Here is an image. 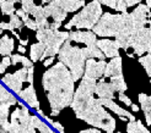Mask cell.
Instances as JSON below:
<instances>
[{"mask_svg": "<svg viewBox=\"0 0 151 133\" xmlns=\"http://www.w3.org/2000/svg\"><path fill=\"white\" fill-rule=\"evenodd\" d=\"M24 25V22L21 21V18L17 16V15H12L9 22H0V28L3 29H10V31H14L15 28H21Z\"/></svg>", "mask_w": 151, "mask_h": 133, "instance_id": "cell-18", "label": "cell"}, {"mask_svg": "<svg viewBox=\"0 0 151 133\" xmlns=\"http://www.w3.org/2000/svg\"><path fill=\"white\" fill-rule=\"evenodd\" d=\"M134 54L141 56L144 53L151 54V27H144L133 35L130 42Z\"/></svg>", "mask_w": 151, "mask_h": 133, "instance_id": "cell-7", "label": "cell"}, {"mask_svg": "<svg viewBox=\"0 0 151 133\" xmlns=\"http://www.w3.org/2000/svg\"><path fill=\"white\" fill-rule=\"evenodd\" d=\"M20 45H22V47L27 45V40H26V39H25V40H21V39H20Z\"/></svg>", "mask_w": 151, "mask_h": 133, "instance_id": "cell-39", "label": "cell"}, {"mask_svg": "<svg viewBox=\"0 0 151 133\" xmlns=\"http://www.w3.org/2000/svg\"><path fill=\"white\" fill-rule=\"evenodd\" d=\"M27 73H28V69H26V67H24V69H20V70H17L16 72L14 73L15 76H16L21 82H24V81H27Z\"/></svg>", "mask_w": 151, "mask_h": 133, "instance_id": "cell-25", "label": "cell"}, {"mask_svg": "<svg viewBox=\"0 0 151 133\" xmlns=\"http://www.w3.org/2000/svg\"><path fill=\"white\" fill-rule=\"evenodd\" d=\"M3 82L10 88L11 91H14L15 93H20L21 92V88H22V82L15 76V75H6L4 78H3Z\"/></svg>", "mask_w": 151, "mask_h": 133, "instance_id": "cell-16", "label": "cell"}, {"mask_svg": "<svg viewBox=\"0 0 151 133\" xmlns=\"http://www.w3.org/2000/svg\"><path fill=\"white\" fill-rule=\"evenodd\" d=\"M44 51H46V47H44L42 43L38 42L36 44H32L31 45V51H29V54H31V61L32 62H36L38 60L41 61Z\"/></svg>", "mask_w": 151, "mask_h": 133, "instance_id": "cell-19", "label": "cell"}, {"mask_svg": "<svg viewBox=\"0 0 151 133\" xmlns=\"http://www.w3.org/2000/svg\"><path fill=\"white\" fill-rule=\"evenodd\" d=\"M113 87L114 92H119V93H124L127 91V84L124 82V78L123 76L120 77H114V78H111V82H109Z\"/></svg>", "mask_w": 151, "mask_h": 133, "instance_id": "cell-21", "label": "cell"}, {"mask_svg": "<svg viewBox=\"0 0 151 133\" xmlns=\"http://www.w3.org/2000/svg\"><path fill=\"white\" fill-rule=\"evenodd\" d=\"M139 62L144 66V69L147 73V76L151 77V54H147L145 56H140Z\"/></svg>", "mask_w": 151, "mask_h": 133, "instance_id": "cell-24", "label": "cell"}, {"mask_svg": "<svg viewBox=\"0 0 151 133\" xmlns=\"http://www.w3.org/2000/svg\"><path fill=\"white\" fill-rule=\"evenodd\" d=\"M96 45L99 48L106 57H117L119 56V47L116 43V40H109V39H100L96 42Z\"/></svg>", "mask_w": 151, "mask_h": 133, "instance_id": "cell-10", "label": "cell"}, {"mask_svg": "<svg viewBox=\"0 0 151 133\" xmlns=\"http://www.w3.org/2000/svg\"><path fill=\"white\" fill-rule=\"evenodd\" d=\"M132 109H133V111H138V110H139L138 105H135V104H132Z\"/></svg>", "mask_w": 151, "mask_h": 133, "instance_id": "cell-40", "label": "cell"}, {"mask_svg": "<svg viewBox=\"0 0 151 133\" xmlns=\"http://www.w3.org/2000/svg\"><path fill=\"white\" fill-rule=\"evenodd\" d=\"M11 62H12V65L22 64V65H24L26 69H29V67H32V66H33V62H32V61H29L27 57L22 56V55H20V54L12 55V56H11Z\"/></svg>", "mask_w": 151, "mask_h": 133, "instance_id": "cell-22", "label": "cell"}, {"mask_svg": "<svg viewBox=\"0 0 151 133\" xmlns=\"http://www.w3.org/2000/svg\"><path fill=\"white\" fill-rule=\"evenodd\" d=\"M12 50H14V39L10 38L9 35H4L0 39V54L4 57L10 56Z\"/></svg>", "mask_w": 151, "mask_h": 133, "instance_id": "cell-17", "label": "cell"}, {"mask_svg": "<svg viewBox=\"0 0 151 133\" xmlns=\"http://www.w3.org/2000/svg\"><path fill=\"white\" fill-rule=\"evenodd\" d=\"M102 6L99 1H93L88 3L87 5L84 6V9H82L78 15H75V16L70 20L69 23L65 25V28L66 29H70L73 27H76L78 29L79 28H87V29H92L96 23L99 22V20L101 18L102 16Z\"/></svg>", "mask_w": 151, "mask_h": 133, "instance_id": "cell-6", "label": "cell"}, {"mask_svg": "<svg viewBox=\"0 0 151 133\" xmlns=\"http://www.w3.org/2000/svg\"><path fill=\"white\" fill-rule=\"evenodd\" d=\"M95 94L99 95L100 99H113L114 98V89L109 82H107V78L103 77L99 81L95 88Z\"/></svg>", "mask_w": 151, "mask_h": 133, "instance_id": "cell-11", "label": "cell"}, {"mask_svg": "<svg viewBox=\"0 0 151 133\" xmlns=\"http://www.w3.org/2000/svg\"><path fill=\"white\" fill-rule=\"evenodd\" d=\"M36 111H37V114H38L40 116H42V117H44V114H43V111H42V110L38 108V109H36Z\"/></svg>", "mask_w": 151, "mask_h": 133, "instance_id": "cell-37", "label": "cell"}, {"mask_svg": "<svg viewBox=\"0 0 151 133\" xmlns=\"http://www.w3.org/2000/svg\"><path fill=\"white\" fill-rule=\"evenodd\" d=\"M27 28H29V29H32V31H37V26H36V22L33 21V20H31V18H28L25 23H24Z\"/></svg>", "mask_w": 151, "mask_h": 133, "instance_id": "cell-30", "label": "cell"}, {"mask_svg": "<svg viewBox=\"0 0 151 133\" xmlns=\"http://www.w3.org/2000/svg\"><path fill=\"white\" fill-rule=\"evenodd\" d=\"M96 1H99L100 4H103V5H107L111 9H114V10L117 7V0H96Z\"/></svg>", "mask_w": 151, "mask_h": 133, "instance_id": "cell-26", "label": "cell"}, {"mask_svg": "<svg viewBox=\"0 0 151 133\" xmlns=\"http://www.w3.org/2000/svg\"><path fill=\"white\" fill-rule=\"evenodd\" d=\"M10 1H11V3H14V4H15V3H19V1H20V0H10Z\"/></svg>", "mask_w": 151, "mask_h": 133, "instance_id": "cell-43", "label": "cell"}, {"mask_svg": "<svg viewBox=\"0 0 151 133\" xmlns=\"http://www.w3.org/2000/svg\"><path fill=\"white\" fill-rule=\"evenodd\" d=\"M103 76L106 78H114V77L123 76V72H122V57L120 56L113 57L112 60L106 65Z\"/></svg>", "mask_w": 151, "mask_h": 133, "instance_id": "cell-12", "label": "cell"}, {"mask_svg": "<svg viewBox=\"0 0 151 133\" xmlns=\"http://www.w3.org/2000/svg\"><path fill=\"white\" fill-rule=\"evenodd\" d=\"M124 3H125L127 7H130V6H134V5L141 3V0H124Z\"/></svg>", "mask_w": 151, "mask_h": 133, "instance_id": "cell-32", "label": "cell"}, {"mask_svg": "<svg viewBox=\"0 0 151 133\" xmlns=\"http://www.w3.org/2000/svg\"><path fill=\"white\" fill-rule=\"evenodd\" d=\"M0 9H1V12L4 15H11V16L16 11L14 3H11L10 0H0Z\"/></svg>", "mask_w": 151, "mask_h": 133, "instance_id": "cell-23", "label": "cell"}, {"mask_svg": "<svg viewBox=\"0 0 151 133\" xmlns=\"http://www.w3.org/2000/svg\"><path fill=\"white\" fill-rule=\"evenodd\" d=\"M117 11H120L122 13H127V6L124 0H117V7H116Z\"/></svg>", "mask_w": 151, "mask_h": 133, "instance_id": "cell-27", "label": "cell"}, {"mask_svg": "<svg viewBox=\"0 0 151 133\" xmlns=\"http://www.w3.org/2000/svg\"><path fill=\"white\" fill-rule=\"evenodd\" d=\"M1 64L5 66V67H7V66H10V64H11V59H10V56H5V57L3 59Z\"/></svg>", "mask_w": 151, "mask_h": 133, "instance_id": "cell-34", "label": "cell"}, {"mask_svg": "<svg viewBox=\"0 0 151 133\" xmlns=\"http://www.w3.org/2000/svg\"><path fill=\"white\" fill-rule=\"evenodd\" d=\"M69 40L73 42H78V43H84L86 48H96V34L93 32H80V31H75L69 33Z\"/></svg>", "mask_w": 151, "mask_h": 133, "instance_id": "cell-9", "label": "cell"}, {"mask_svg": "<svg viewBox=\"0 0 151 133\" xmlns=\"http://www.w3.org/2000/svg\"><path fill=\"white\" fill-rule=\"evenodd\" d=\"M146 3H147V7H149V9H151V0H146Z\"/></svg>", "mask_w": 151, "mask_h": 133, "instance_id": "cell-41", "label": "cell"}, {"mask_svg": "<svg viewBox=\"0 0 151 133\" xmlns=\"http://www.w3.org/2000/svg\"><path fill=\"white\" fill-rule=\"evenodd\" d=\"M150 83H151V82H150Z\"/></svg>", "mask_w": 151, "mask_h": 133, "instance_id": "cell-44", "label": "cell"}, {"mask_svg": "<svg viewBox=\"0 0 151 133\" xmlns=\"http://www.w3.org/2000/svg\"><path fill=\"white\" fill-rule=\"evenodd\" d=\"M96 84V79L82 76L81 83L74 93L70 106L80 120H84L88 125L101 128L107 133H113L116 129V120L106 111L99 100L93 98Z\"/></svg>", "mask_w": 151, "mask_h": 133, "instance_id": "cell-1", "label": "cell"}, {"mask_svg": "<svg viewBox=\"0 0 151 133\" xmlns=\"http://www.w3.org/2000/svg\"><path fill=\"white\" fill-rule=\"evenodd\" d=\"M16 15H17V16L21 18V21L24 22V23H25V22H26V21L29 18V17H28V15H27V13H26L24 10H22V9H19V10H16Z\"/></svg>", "mask_w": 151, "mask_h": 133, "instance_id": "cell-28", "label": "cell"}, {"mask_svg": "<svg viewBox=\"0 0 151 133\" xmlns=\"http://www.w3.org/2000/svg\"><path fill=\"white\" fill-rule=\"evenodd\" d=\"M54 61V57H48V59H46V60H44V62H43V65L46 66V67H48V66Z\"/></svg>", "mask_w": 151, "mask_h": 133, "instance_id": "cell-35", "label": "cell"}, {"mask_svg": "<svg viewBox=\"0 0 151 133\" xmlns=\"http://www.w3.org/2000/svg\"><path fill=\"white\" fill-rule=\"evenodd\" d=\"M19 51H20L21 54L26 53V49H25V47H22V45H19Z\"/></svg>", "mask_w": 151, "mask_h": 133, "instance_id": "cell-36", "label": "cell"}, {"mask_svg": "<svg viewBox=\"0 0 151 133\" xmlns=\"http://www.w3.org/2000/svg\"><path fill=\"white\" fill-rule=\"evenodd\" d=\"M118 98H119V100H122V101L124 103L125 105H128V106H132V104H133V103H132V100H130L129 98H128V97H127V95H125L124 93H119Z\"/></svg>", "mask_w": 151, "mask_h": 133, "instance_id": "cell-29", "label": "cell"}, {"mask_svg": "<svg viewBox=\"0 0 151 133\" xmlns=\"http://www.w3.org/2000/svg\"><path fill=\"white\" fill-rule=\"evenodd\" d=\"M53 127H54L55 129H58L60 133H64V127L62 126V125H60L59 122H53V125H52Z\"/></svg>", "mask_w": 151, "mask_h": 133, "instance_id": "cell-33", "label": "cell"}, {"mask_svg": "<svg viewBox=\"0 0 151 133\" xmlns=\"http://www.w3.org/2000/svg\"><path fill=\"white\" fill-rule=\"evenodd\" d=\"M106 61L100 60V61H95L93 59H88L85 64V72L84 76L92 78V79H99L103 76L104 69H106Z\"/></svg>", "mask_w": 151, "mask_h": 133, "instance_id": "cell-8", "label": "cell"}, {"mask_svg": "<svg viewBox=\"0 0 151 133\" xmlns=\"http://www.w3.org/2000/svg\"><path fill=\"white\" fill-rule=\"evenodd\" d=\"M36 37L38 42L46 47V51L41 59V61H43L48 57H54V55L59 53V49L69 39V32H60L59 29H37Z\"/></svg>", "mask_w": 151, "mask_h": 133, "instance_id": "cell-5", "label": "cell"}, {"mask_svg": "<svg viewBox=\"0 0 151 133\" xmlns=\"http://www.w3.org/2000/svg\"><path fill=\"white\" fill-rule=\"evenodd\" d=\"M19 97L22 100H25L29 105V108H35V109L40 108V103H38V100H37V95H36L35 88H33L32 84H29V87H27L25 91H21L19 93Z\"/></svg>", "mask_w": 151, "mask_h": 133, "instance_id": "cell-14", "label": "cell"}, {"mask_svg": "<svg viewBox=\"0 0 151 133\" xmlns=\"http://www.w3.org/2000/svg\"><path fill=\"white\" fill-rule=\"evenodd\" d=\"M85 6L84 0H53L43 7L44 17L48 22V29L57 31L69 12L76 11Z\"/></svg>", "mask_w": 151, "mask_h": 133, "instance_id": "cell-4", "label": "cell"}, {"mask_svg": "<svg viewBox=\"0 0 151 133\" xmlns=\"http://www.w3.org/2000/svg\"><path fill=\"white\" fill-rule=\"evenodd\" d=\"M127 132L128 133H150L147 131V128L141 123V121H133V122H129L127 126Z\"/></svg>", "mask_w": 151, "mask_h": 133, "instance_id": "cell-20", "label": "cell"}, {"mask_svg": "<svg viewBox=\"0 0 151 133\" xmlns=\"http://www.w3.org/2000/svg\"><path fill=\"white\" fill-rule=\"evenodd\" d=\"M139 103L141 105L142 111H144L147 125L151 126V97L141 93V94H139Z\"/></svg>", "mask_w": 151, "mask_h": 133, "instance_id": "cell-15", "label": "cell"}, {"mask_svg": "<svg viewBox=\"0 0 151 133\" xmlns=\"http://www.w3.org/2000/svg\"><path fill=\"white\" fill-rule=\"evenodd\" d=\"M97 100H99V103H100L102 106L108 108L109 110H112L113 112H116V114L119 115L120 117H127V119H129L130 122L135 121L134 115H132L130 112H128L127 110H124V109H122L120 106H118L113 100H111V99H97Z\"/></svg>", "mask_w": 151, "mask_h": 133, "instance_id": "cell-13", "label": "cell"}, {"mask_svg": "<svg viewBox=\"0 0 151 133\" xmlns=\"http://www.w3.org/2000/svg\"><path fill=\"white\" fill-rule=\"evenodd\" d=\"M74 83L70 71L60 61L44 72L42 84L50 104L52 116L59 115L64 108L71 105Z\"/></svg>", "mask_w": 151, "mask_h": 133, "instance_id": "cell-2", "label": "cell"}, {"mask_svg": "<svg viewBox=\"0 0 151 133\" xmlns=\"http://www.w3.org/2000/svg\"><path fill=\"white\" fill-rule=\"evenodd\" d=\"M59 61L62 62L66 69L70 71L71 77L75 81H79L84 76L85 72V64L88 60V49L87 48H79L71 45L70 40L68 39L62 48L59 49Z\"/></svg>", "mask_w": 151, "mask_h": 133, "instance_id": "cell-3", "label": "cell"}, {"mask_svg": "<svg viewBox=\"0 0 151 133\" xmlns=\"http://www.w3.org/2000/svg\"><path fill=\"white\" fill-rule=\"evenodd\" d=\"M5 69H6L5 66H4L1 62H0V73H4V72H5Z\"/></svg>", "mask_w": 151, "mask_h": 133, "instance_id": "cell-38", "label": "cell"}, {"mask_svg": "<svg viewBox=\"0 0 151 133\" xmlns=\"http://www.w3.org/2000/svg\"><path fill=\"white\" fill-rule=\"evenodd\" d=\"M42 3H50V1H53V0H41Z\"/></svg>", "mask_w": 151, "mask_h": 133, "instance_id": "cell-42", "label": "cell"}, {"mask_svg": "<svg viewBox=\"0 0 151 133\" xmlns=\"http://www.w3.org/2000/svg\"><path fill=\"white\" fill-rule=\"evenodd\" d=\"M27 82H28L29 84H32V82H33V66H32V67H29V69H28V73H27Z\"/></svg>", "mask_w": 151, "mask_h": 133, "instance_id": "cell-31", "label": "cell"}]
</instances>
